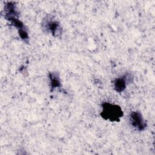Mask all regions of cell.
Masks as SVG:
<instances>
[{
    "instance_id": "6da1fadb",
    "label": "cell",
    "mask_w": 155,
    "mask_h": 155,
    "mask_svg": "<svg viewBox=\"0 0 155 155\" xmlns=\"http://www.w3.org/2000/svg\"><path fill=\"white\" fill-rule=\"evenodd\" d=\"M101 116L110 122H119L124 113L121 107L117 105L104 102L102 105Z\"/></svg>"
},
{
    "instance_id": "7a4b0ae2",
    "label": "cell",
    "mask_w": 155,
    "mask_h": 155,
    "mask_svg": "<svg viewBox=\"0 0 155 155\" xmlns=\"http://www.w3.org/2000/svg\"><path fill=\"white\" fill-rule=\"evenodd\" d=\"M130 120L131 125L138 131L144 130L147 127V124L139 111H133L130 114Z\"/></svg>"
},
{
    "instance_id": "3957f363",
    "label": "cell",
    "mask_w": 155,
    "mask_h": 155,
    "mask_svg": "<svg viewBox=\"0 0 155 155\" xmlns=\"http://www.w3.org/2000/svg\"><path fill=\"white\" fill-rule=\"evenodd\" d=\"M43 27L48 32H50L53 36H58L61 34L62 28L59 23L55 20L50 19V18L47 19H44Z\"/></svg>"
},
{
    "instance_id": "277c9868",
    "label": "cell",
    "mask_w": 155,
    "mask_h": 155,
    "mask_svg": "<svg viewBox=\"0 0 155 155\" xmlns=\"http://www.w3.org/2000/svg\"><path fill=\"white\" fill-rule=\"evenodd\" d=\"M131 79H133V77L130 74H127L122 77L116 78L113 81L114 90L117 93L124 91L126 88L128 82L131 81Z\"/></svg>"
},
{
    "instance_id": "5b68a950",
    "label": "cell",
    "mask_w": 155,
    "mask_h": 155,
    "mask_svg": "<svg viewBox=\"0 0 155 155\" xmlns=\"http://www.w3.org/2000/svg\"><path fill=\"white\" fill-rule=\"evenodd\" d=\"M49 79L50 81L51 90L53 91L56 88L60 87L61 86V80L59 74L55 72H51L49 73L48 75Z\"/></svg>"
}]
</instances>
